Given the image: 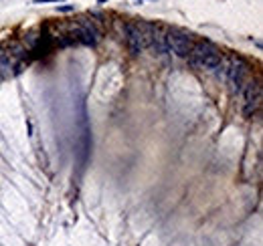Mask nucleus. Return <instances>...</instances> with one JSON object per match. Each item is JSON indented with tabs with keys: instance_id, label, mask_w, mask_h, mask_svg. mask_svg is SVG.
<instances>
[{
	"instance_id": "obj_1",
	"label": "nucleus",
	"mask_w": 263,
	"mask_h": 246,
	"mask_svg": "<svg viewBox=\"0 0 263 246\" xmlns=\"http://www.w3.org/2000/svg\"><path fill=\"white\" fill-rule=\"evenodd\" d=\"M186 59L192 69H217L223 63V53L211 40H201L190 49Z\"/></svg>"
},
{
	"instance_id": "obj_2",
	"label": "nucleus",
	"mask_w": 263,
	"mask_h": 246,
	"mask_svg": "<svg viewBox=\"0 0 263 246\" xmlns=\"http://www.w3.org/2000/svg\"><path fill=\"white\" fill-rule=\"evenodd\" d=\"M249 71H251V65L245 59H241V57H233L231 59V65L227 69V79L231 83L233 95H239L241 91H243V87L247 83V77H249Z\"/></svg>"
},
{
	"instance_id": "obj_3",
	"label": "nucleus",
	"mask_w": 263,
	"mask_h": 246,
	"mask_svg": "<svg viewBox=\"0 0 263 246\" xmlns=\"http://www.w3.org/2000/svg\"><path fill=\"white\" fill-rule=\"evenodd\" d=\"M190 49H192V38H190V35H186L184 31H176V29L166 31V51L174 53L176 57L186 59L188 53H190Z\"/></svg>"
},
{
	"instance_id": "obj_4",
	"label": "nucleus",
	"mask_w": 263,
	"mask_h": 246,
	"mask_svg": "<svg viewBox=\"0 0 263 246\" xmlns=\"http://www.w3.org/2000/svg\"><path fill=\"white\" fill-rule=\"evenodd\" d=\"M241 93L245 95L243 115H245L247 119H251V117L255 115V111H257L259 103H261V85H259V81H247Z\"/></svg>"
},
{
	"instance_id": "obj_5",
	"label": "nucleus",
	"mask_w": 263,
	"mask_h": 246,
	"mask_svg": "<svg viewBox=\"0 0 263 246\" xmlns=\"http://www.w3.org/2000/svg\"><path fill=\"white\" fill-rule=\"evenodd\" d=\"M126 42H128V49L130 53L138 57L144 51V35H142V27L136 25V22H126Z\"/></svg>"
},
{
	"instance_id": "obj_6",
	"label": "nucleus",
	"mask_w": 263,
	"mask_h": 246,
	"mask_svg": "<svg viewBox=\"0 0 263 246\" xmlns=\"http://www.w3.org/2000/svg\"><path fill=\"white\" fill-rule=\"evenodd\" d=\"M79 36H81V42L89 44V47H95L99 36H101V33L97 31V27L93 25L91 20L81 18V22H79Z\"/></svg>"
},
{
	"instance_id": "obj_7",
	"label": "nucleus",
	"mask_w": 263,
	"mask_h": 246,
	"mask_svg": "<svg viewBox=\"0 0 263 246\" xmlns=\"http://www.w3.org/2000/svg\"><path fill=\"white\" fill-rule=\"evenodd\" d=\"M8 67H10V61H8V55L4 49H0V81H2L8 73Z\"/></svg>"
},
{
	"instance_id": "obj_8",
	"label": "nucleus",
	"mask_w": 263,
	"mask_h": 246,
	"mask_svg": "<svg viewBox=\"0 0 263 246\" xmlns=\"http://www.w3.org/2000/svg\"><path fill=\"white\" fill-rule=\"evenodd\" d=\"M75 6L73 4H65V6H57V12H73Z\"/></svg>"
},
{
	"instance_id": "obj_9",
	"label": "nucleus",
	"mask_w": 263,
	"mask_h": 246,
	"mask_svg": "<svg viewBox=\"0 0 263 246\" xmlns=\"http://www.w3.org/2000/svg\"><path fill=\"white\" fill-rule=\"evenodd\" d=\"M47 2H61V0H35V4H47Z\"/></svg>"
},
{
	"instance_id": "obj_10",
	"label": "nucleus",
	"mask_w": 263,
	"mask_h": 246,
	"mask_svg": "<svg viewBox=\"0 0 263 246\" xmlns=\"http://www.w3.org/2000/svg\"><path fill=\"white\" fill-rule=\"evenodd\" d=\"M97 2H107V0H97Z\"/></svg>"
}]
</instances>
